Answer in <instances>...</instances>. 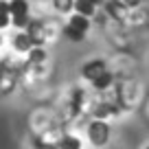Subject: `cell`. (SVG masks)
Segmentation results:
<instances>
[{
	"label": "cell",
	"mask_w": 149,
	"mask_h": 149,
	"mask_svg": "<svg viewBox=\"0 0 149 149\" xmlns=\"http://www.w3.org/2000/svg\"><path fill=\"white\" fill-rule=\"evenodd\" d=\"M9 13H11V24L15 29H26L31 22L29 18V0H9Z\"/></svg>",
	"instance_id": "1"
},
{
	"label": "cell",
	"mask_w": 149,
	"mask_h": 149,
	"mask_svg": "<svg viewBox=\"0 0 149 149\" xmlns=\"http://www.w3.org/2000/svg\"><path fill=\"white\" fill-rule=\"evenodd\" d=\"M88 138L94 147H103L110 140V125H107L103 118H97L88 125Z\"/></svg>",
	"instance_id": "2"
},
{
	"label": "cell",
	"mask_w": 149,
	"mask_h": 149,
	"mask_svg": "<svg viewBox=\"0 0 149 149\" xmlns=\"http://www.w3.org/2000/svg\"><path fill=\"white\" fill-rule=\"evenodd\" d=\"M103 70H107V64L103 59H90L86 61L84 66H81V77L88 81H92L94 77H99V74L103 72Z\"/></svg>",
	"instance_id": "3"
},
{
	"label": "cell",
	"mask_w": 149,
	"mask_h": 149,
	"mask_svg": "<svg viewBox=\"0 0 149 149\" xmlns=\"http://www.w3.org/2000/svg\"><path fill=\"white\" fill-rule=\"evenodd\" d=\"M13 46H15V51H20V53H29L31 48H35V44H33L31 35H29L26 31H20L18 35L13 37Z\"/></svg>",
	"instance_id": "4"
},
{
	"label": "cell",
	"mask_w": 149,
	"mask_h": 149,
	"mask_svg": "<svg viewBox=\"0 0 149 149\" xmlns=\"http://www.w3.org/2000/svg\"><path fill=\"white\" fill-rule=\"evenodd\" d=\"M112 81H114V74L110 72V70H103L99 77H94L90 84H92V88L94 90H99V92H103V90H107L112 86Z\"/></svg>",
	"instance_id": "5"
},
{
	"label": "cell",
	"mask_w": 149,
	"mask_h": 149,
	"mask_svg": "<svg viewBox=\"0 0 149 149\" xmlns=\"http://www.w3.org/2000/svg\"><path fill=\"white\" fill-rule=\"evenodd\" d=\"M66 24H70L72 29H77V31H81V33H88V31H90V18L79 15V13H72Z\"/></svg>",
	"instance_id": "6"
},
{
	"label": "cell",
	"mask_w": 149,
	"mask_h": 149,
	"mask_svg": "<svg viewBox=\"0 0 149 149\" xmlns=\"http://www.w3.org/2000/svg\"><path fill=\"white\" fill-rule=\"evenodd\" d=\"M72 9H74V13L86 15V18L94 15V5L88 2V0H72Z\"/></svg>",
	"instance_id": "7"
},
{
	"label": "cell",
	"mask_w": 149,
	"mask_h": 149,
	"mask_svg": "<svg viewBox=\"0 0 149 149\" xmlns=\"http://www.w3.org/2000/svg\"><path fill=\"white\" fill-rule=\"evenodd\" d=\"M57 149H81V140L77 138V136L66 134V136H61V138H59Z\"/></svg>",
	"instance_id": "8"
},
{
	"label": "cell",
	"mask_w": 149,
	"mask_h": 149,
	"mask_svg": "<svg viewBox=\"0 0 149 149\" xmlns=\"http://www.w3.org/2000/svg\"><path fill=\"white\" fill-rule=\"evenodd\" d=\"M11 24V13H9V0H0V29H7Z\"/></svg>",
	"instance_id": "9"
},
{
	"label": "cell",
	"mask_w": 149,
	"mask_h": 149,
	"mask_svg": "<svg viewBox=\"0 0 149 149\" xmlns=\"http://www.w3.org/2000/svg\"><path fill=\"white\" fill-rule=\"evenodd\" d=\"M64 35L68 37L70 42H84V40H86V33H81V31H77V29H72L70 24H66V26H64Z\"/></svg>",
	"instance_id": "10"
},
{
	"label": "cell",
	"mask_w": 149,
	"mask_h": 149,
	"mask_svg": "<svg viewBox=\"0 0 149 149\" xmlns=\"http://www.w3.org/2000/svg\"><path fill=\"white\" fill-rule=\"evenodd\" d=\"M55 9H59V11H70V9H72V0H55Z\"/></svg>",
	"instance_id": "11"
},
{
	"label": "cell",
	"mask_w": 149,
	"mask_h": 149,
	"mask_svg": "<svg viewBox=\"0 0 149 149\" xmlns=\"http://www.w3.org/2000/svg\"><path fill=\"white\" fill-rule=\"evenodd\" d=\"M116 2H118V5H123V7L127 9V7H136L140 0H116Z\"/></svg>",
	"instance_id": "12"
},
{
	"label": "cell",
	"mask_w": 149,
	"mask_h": 149,
	"mask_svg": "<svg viewBox=\"0 0 149 149\" xmlns=\"http://www.w3.org/2000/svg\"><path fill=\"white\" fill-rule=\"evenodd\" d=\"M35 149H57V145H46V143H35Z\"/></svg>",
	"instance_id": "13"
},
{
	"label": "cell",
	"mask_w": 149,
	"mask_h": 149,
	"mask_svg": "<svg viewBox=\"0 0 149 149\" xmlns=\"http://www.w3.org/2000/svg\"><path fill=\"white\" fill-rule=\"evenodd\" d=\"M88 2H92L94 7H99V5H103V2H105V0H88Z\"/></svg>",
	"instance_id": "14"
},
{
	"label": "cell",
	"mask_w": 149,
	"mask_h": 149,
	"mask_svg": "<svg viewBox=\"0 0 149 149\" xmlns=\"http://www.w3.org/2000/svg\"><path fill=\"white\" fill-rule=\"evenodd\" d=\"M0 46H2V35H0Z\"/></svg>",
	"instance_id": "15"
},
{
	"label": "cell",
	"mask_w": 149,
	"mask_h": 149,
	"mask_svg": "<svg viewBox=\"0 0 149 149\" xmlns=\"http://www.w3.org/2000/svg\"><path fill=\"white\" fill-rule=\"evenodd\" d=\"M147 149H149V147H147Z\"/></svg>",
	"instance_id": "16"
}]
</instances>
